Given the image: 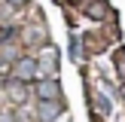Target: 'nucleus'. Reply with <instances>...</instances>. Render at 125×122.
Instances as JSON below:
<instances>
[{
	"mask_svg": "<svg viewBox=\"0 0 125 122\" xmlns=\"http://www.w3.org/2000/svg\"><path fill=\"white\" fill-rule=\"evenodd\" d=\"M37 73H40V61H37V58H31V55L15 58V64H12V79L31 82V79H37Z\"/></svg>",
	"mask_w": 125,
	"mask_h": 122,
	"instance_id": "nucleus-1",
	"label": "nucleus"
},
{
	"mask_svg": "<svg viewBox=\"0 0 125 122\" xmlns=\"http://www.w3.org/2000/svg\"><path fill=\"white\" fill-rule=\"evenodd\" d=\"M34 92H37V98H40V101H61V85H58V79H55V76L40 79Z\"/></svg>",
	"mask_w": 125,
	"mask_h": 122,
	"instance_id": "nucleus-2",
	"label": "nucleus"
},
{
	"mask_svg": "<svg viewBox=\"0 0 125 122\" xmlns=\"http://www.w3.org/2000/svg\"><path fill=\"white\" fill-rule=\"evenodd\" d=\"M61 101H40V107H37V119L40 122H55L61 116Z\"/></svg>",
	"mask_w": 125,
	"mask_h": 122,
	"instance_id": "nucleus-3",
	"label": "nucleus"
},
{
	"mask_svg": "<svg viewBox=\"0 0 125 122\" xmlns=\"http://www.w3.org/2000/svg\"><path fill=\"white\" fill-rule=\"evenodd\" d=\"M85 15L89 18H107L110 15V6H107V0H89V6H85Z\"/></svg>",
	"mask_w": 125,
	"mask_h": 122,
	"instance_id": "nucleus-4",
	"label": "nucleus"
},
{
	"mask_svg": "<svg viewBox=\"0 0 125 122\" xmlns=\"http://www.w3.org/2000/svg\"><path fill=\"white\" fill-rule=\"evenodd\" d=\"M40 67H43V70H49V73L58 70V52H55L52 46H46V52H43V58H40Z\"/></svg>",
	"mask_w": 125,
	"mask_h": 122,
	"instance_id": "nucleus-5",
	"label": "nucleus"
},
{
	"mask_svg": "<svg viewBox=\"0 0 125 122\" xmlns=\"http://www.w3.org/2000/svg\"><path fill=\"white\" fill-rule=\"evenodd\" d=\"M6 89H9L12 101H18V104H21L24 98H28V92H24V82H18V79H9V85H6Z\"/></svg>",
	"mask_w": 125,
	"mask_h": 122,
	"instance_id": "nucleus-6",
	"label": "nucleus"
},
{
	"mask_svg": "<svg viewBox=\"0 0 125 122\" xmlns=\"http://www.w3.org/2000/svg\"><path fill=\"white\" fill-rule=\"evenodd\" d=\"M113 61H116V73L125 79V49H119V52H116V58H113Z\"/></svg>",
	"mask_w": 125,
	"mask_h": 122,
	"instance_id": "nucleus-7",
	"label": "nucleus"
},
{
	"mask_svg": "<svg viewBox=\"0 0 125 122\" xmlns=\"http://www.w3.org/2000/svg\"><path fill=\"white\" fill-rule=\"evenodd\" d=\"M6 3H9V6H15V9H18V6H24V3H31V0H6Z\"/></svg>",
	"mask_w": 125,
	"mask_h": 122,
	"instance_id": "nucleus-8",
	"label": "nucleus"
},
{
	"mask_svg": "<svg viewBox=\"0 0 125 122\" xmlns=\"http://www.w3.org/2000/svg\"><path fill=\"white\" fill-rule=\"evenodd\" d=\"M0 122H12V116L9 113H0Z\"/></svg>",
	"mask_w": 125,
	"mask_h": 122,
	"instance_id": "nucleus-9",
	"label": "nucleus"
}]
</instances>
